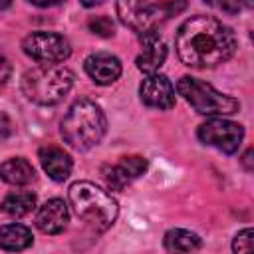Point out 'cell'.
Masks as SVG:
<instances>
[{
  "label": "cell",
  "instance_id": "1",
  "mask_svg": "<svg viewBox=\"0 0 254 254\" xmlns=\"http://www.w3.org/2000/svg\"><path fill=\"white\" fill-rule=\"evenodd\" d=\"M175 48L189 67H214L236 52V36L222 22L210 16H192L177 32Z\"/></svg>",
  "mask_w": 254,
  "mask_h": 254
},
{
  "label": "cell",
  "instance_id": "2",
  "mask_svg": "<svg viewBox=\"0 0 254 254\" xmlns=\"http://www.w3.org/2000/svg\"><path fill=\"white\" fill-rule=\"evenodd\" d=\"M107 129L105 115L101 107L91 99H77L65 113L62 121V137L64 141L77 149L87 151L95 147Z\"/></svg>",
  "mask_w": 254,
  "mask_h": 254
},
{
  "label": "cell",
  "instance_id": "3",
  "mask_svg": "<svg viewBox=\"0 0 254 254\" xmlns=\"http://www.w3.org/2000/svg\"><path fill=\"white\" fill-rule=\"evenodd\" d=\"M73 79V71L60 64H40L22 75V91L38 105H56L69 93Z\"/></svg>",
  "mask_w": 254,
  "mask_h": 254
},
{
  "label": "cell",
  "instance_id": "4",
  "mask_svg": "<svg viewBox=\"0 0 254 254\" xmlns=\"http://www.w3.org/2000/svg\"><path fill=\"white\" fill-rule=\"evenodd\" d=\"M67 196L75 214L87 224H91L95 230H107L119 214L117 200L91 181L73 183L69 187Z\"/></svg>",
  "mask_w": 254,
  "mask_h": 254
},
{
  "label": "cell",
  "instance_id": "5",
  "mask_svg": "<svg viewBox=\"0 0 254 254\" xmlns=\"http://www.w3.org/2000/svg\"><path fill=\"white\" fill-rule=\"evenodd\" d=\"M179 93L190 103V107L200 115H232L240 109L238 99L216 91L210 83H204L196 77L183 75L177 83Z\"/></svg>",
  "mask_w": 254,
  "mask_h": 254
},
{
  "label": "cell",
  "instance_id": "6",
  "mask_svg": "<svg viewBox=\"0 0 254 254\" xmlns=\"http://www.w3.org/2000/svg\"><path fill=\"white\" fill-rule=\"evenodd\" d=\"M22 50L40 64H62L71 54L69 42L56 32H32L24 38Z\"/></svg>",
  "mask_w": 254,
  "mask_h": 254
},
{
  "label": "cell",
  "instance_id": "7",
  "mask_svg": "<svg viewBox=\"0 0 254 254\" xmlns=\"http://www.w3.org/2000/svg\"><path fill=\"white\" fill-rule=\"evenodd\" d=\"M198 139L204 143V145H210V147H216L220 149L222 153H236L242 145V139H244V127L236 121H230V119H222V117H216V119H210L202 125H198V131H196Z\"/></svg>",
  "mask_w": 254,
  "mask_h": 254
},
{
  "label": "cell",
  "instance_id": "8",
  "mask_svg": "<svg viewBox=\"0 0 254 254\" xmlns=\"http://www.w3.org/2000/svg\"><path fill=\"white\" fill-rule=\"evenodd\" d=\"M115 10L119 20L139 36L157 30V24L163 20L159 6L147 0H115Z\"/></svg>",
  "mask_w": 254,
  "mask_h": 254
},
{
  "label": "cell",
  "instance_id": "9",
  "mask_svg": "<svg viewBox=\"0 0 254 254\" xmlns=\"http://www.w3.org/2000/svg\"><path fill=\"white\" fill-rule=\"evenodd\" d=\"M141 101L155 109H171L175 105V87L165 75L149 73L139 87Z\"/></svg>",
  "mask_w": 254,
  "mask_h": 254
},
{
  "label": "cell",
  "instance_id": "10",
  "mask_svg": "<svg viewBox=\"0 0 254 254\" xmlns=\"http://www.w3.org/2000/svg\"><path fill=\"white\" fill-rule=\"evenodd\" d=\"M67 222H69V210L62 198L46 200L36 212V226L44 234H60L67 226Z\"/></svg>",
  "mask_w": 254,
  "mask_h": 254
},
{
  "label": "cell",
  "instance_id": "11",
  "mask_svg": "<svg viewBox=\"0 0 254 254\" xmlns=\"http://www.w3.org/2000/svg\"><path fill=\"white\" fill-rule=\"evenodd\" d=\"M139 38L143 44V52L137 56L135 64L143 73H155L167 60V46L161 42L157 30H149Z\"/></svg>",
  "mask_w": 254,
  "mask_h": 254
},
{
  "label": "cell",
  "instance_id": "12",
  "mask_svg": "<svg viewBox=\"0 0 254 254\" xmlns=\"http://www.w3.org/2000/svg\"><path fill=\"white\" fill-rule=\"evenodd\" d=\"M85 71L87 75L99 83V85H109L113 81L119 79L121 75V62L119 58L107 54V52H99V54H91L85 60Z\"/></svg>",
  "mask_w": 254,
  "mask_h": 254
},
{
  "label": "cell",
  "instance_id": "13",
  "mask_svg": "<svg viewBox=\"0 0 254 254\" xmlns=\"http://www.w3.org/2000/svg\"><path fill=\"white\" fill-rule=\"evenodd\" d=\"M38 157H40V163H42L44 171L48 173V177L52 181L64 183L69 177L73 163H71V157L64 149L54 147V145H48V147H42L40 149Z\"/></svg>",
  "mask_w": 254,
  "mask_h": 254
},
{
  "label": "cell",
  "instance_id": "14",
  "mask_svg": "<svg viewBox=\"0 0 254 254\" xmlns=\"http://www.w3.org/2000/svg\"><path fill=\"white\" fill-rule=\"evenodd\" d=\"M0 179L8 185L22 187V185H28L36 179V171H34L32 163H28L26 159L14 157V159H8L0 165Z\"/></svg>",
  "mask_w": 254,
  "mask_h": 254
},
{
  "label": "cell",
  "instance_id": "15",
  "mask_svg": "<svg viewBox=\"0 0 254 254\" xmlns=\"http://www.w3.org/2000/svg\"><path fill=\"white\" fill-rule=\"evenodd\" d=\"M32 242H34V236L28 226L18 224V222L0 226V248L2 250L18 252V250L28 248Z\"/></svg>",
  "mask_w": 254,
  "mask_h": 254
},
{
  "label": "cell",
  "instance_id": "16",
  "mask_svg": "<svg viewBox=\"0 0 254 254\" xmlns=\"http://www.w3.org/2000/svg\"><path fill=\"white\" fill-rule=\"evenodd\" d=\"M36 208V194L28 190H14L4 196L2 210L10 216H26Z\"/></svg>",
  "mask_w": 254,
  "mask_h": 254
},
{
  "label": "cell",
  "instance_id": "17",
  "mask_svg": "<svg viewBox=\"0 0 254 254\" xmlns=\"http://www.w3.org/2000/svg\"><path fill=\"white\" fill-rule=\"evenodd\" d=\"M165 248L169 252H190L200 248L198 234L185 230V228H171L165 234Z\"/></svg>",
  "mask_w": 254,
  "mask_h": 254
},
{
  "label": "cell",
  "instance_id": "18",
  "mask_svg": "<svg viewBox=\"0 0 254 254\" xmlns=\"http://www.w3.org/2000/svg\"><path fill=\"white\" fill-rule=\"evenodd\" d=\"M117 169L125 175V179L131 183L133 179L141 177L145 171H147V159L145 157H139V155H127V157H121V161L117 163Z\"/></svg>",
  "mask_w": 254,
  "mask_h": 254
},
{
  "label": "cell",
  "instance_id": "19",
  "mask_svg": "<svg viewBox=\"0 0 254 254\" xmlns=\"http://www.w3.org/2000/svg\"><path fill=\"white\" fill-rule=\"evenodd\" d=\"M87 28L91 34L101 36V38H111L115 34V24L109 16H95L87 22Z\"/></svg>",
  "mask_w": 254,
  "mask_h": 254
},
{
  "label": "cell",
  "instance_id": "20",
  "mask_svg": "<svg viewBox=\"0 0 254 254\" xmlns=\"http://www.w3.org/2000/svg\"><path fill=\"white\" fill-rule=\"evenodd\" d=\"M103 177H105L107 185H109L111 189H115V190H123V189L129 185V181L125 179V175L117 169V165H113V167H105V169H103Z\"/></svg>",
  "mask_w": 254,
  "mask_h": 254
},
{
  "label": "cell",
  "instance_id": "21",
  "mask_svg": "<svg viewBox=\"0 0 254 254\" xmlns=\"http://www.w3.org/2000/svg\"><path fill=\"white\" fill-rule=\"evenodd\" d=\"M232 250L234 252H252L254 250V232H252V228H244L242 232H238L234 236Z\"/></svg>",
  "mask_w": 254,
  "mask_h": 254
},
{
  "label": "cell",
  "instance_id": "22",
  "mask_svg": "<svg viewBox=\"0 0 254 254\" xmlns=\"http://www.w3.org/2000/svg\"><path fill=\"white\" fill-rule=\"evenodd\" d=\"M159 6V12H161V18L167 20L171 16H177L179 12H183L187 8V0H167L163 4H157Z\"/></svg>",
  "mask_w": 254,
  "mask_h": 254
},
{
  "label": "cell",
  "instance_id": "23",
  "mask_svg": "<svg viewBox=\"0 0 254 254\" xmlns=\"http://www.w3.org/2000/svg\"><path fill=\"white\" fill-rule=\"evenodd\" d=\"M204 4H208L216 10H222L226 14H238V10H240V0H204Z\"/></svg>",
  "mask_w": 254,
  "mask_h": 254
},
{
  "label": "cell",
  "instance_id": "24",
  "mask_svg": "<svg viewBox=\"0 0 254 254\" xmlns=\"http://www.w3.org/2000/svg\"><path fill=\"white\" fill-rule=\"evenodd\" d=\"M10 73H12V64L8 62V58L0 56V87H2V85L8 81Z\"/></svg>",
  "mask_w": 254,
  "mask_h": 254
},
{
  "label": "cell",
  "instance_id": "25",
  "mask_svg": "<svg viewBox=\"0 0 254 254\" xmlns=\"http://www.w3.org/2000/svg\"><path fill=\"white\" fill-rule=\"evenodd\" d=\"M12 121L8 119V115L4 111H0V137H8L12 135Z\"/></svg>",
  "mask_w": 254,
  "mask_h": 254
},
{
  "label": "cell",
  "instance_id": "26",
  "mask_svg": "<svg viewBox=\"0 0 254 254\" xmlns=\"http://www.w3.org/2000/svg\"><path fill=\"white\" fill-rule=\"evenodd\" d=\"M30 4H34V6H40V8H50V6H58V4H62L64 0H28Z\"/></svg>",
  "mask_w": 254,
  "mask_h": 254
},
{
  "label": "cell",
  "instance_id": "27",
  "mask_svg": "<svg viewBox=\"0 0 254 254\" xmlns=\"http://www.w3.org/2000/svg\"><path fill=\"white\" fill-rule=\"evenodd\" d=\"M250 161H252V149H248V151H246V155L242 157V163H244L246 171H252V165H250Z\"/></svg>",
  "mask_w": 254,
  "mask_h": 254
},
{
  "label": "cell",
  "instance_id": "28",
  "mask_svg": "<svg viewBox=\"0 0 254 254\" xmlns=\"http://www.w3.org/2000/svg\"><path fill=\"white\" fill-rule=\"evenodd\" d=\"M85 8H93V6H99V4H103L105 0H79Z\"/></svg>",
  "mask_w": 254,
  "mask_h": 254
},
{
  "label": "cell",
  "instance_id": "29",
  "mask_svg": "<svg viewBox=\"0 0 254 254\" xmlns=\"http://www.w3.org/2000/svg\"><path fill=\"white\" fill-rule=\"evenodd\" d=\"M10 4H12V0H0V10L10 8Z\"/></svg>",
  "mask_w": 254,
  "mask_h": 254
},
{
  "label": "cell",
  "instance_id": "30",
  "mask_svg": "<svg viewBox=\"0 0 254 254\" xmlns=\"http://www.w3.org/2000/svg\"><path fill=\"white\" fill-rule=\"evenodd\" d=\"M244 4H246L248 8H252V6H254V0H244Z\"/></svg>",
  "mask_w": 254,
  "mask_h": 254
}]
</instances>
